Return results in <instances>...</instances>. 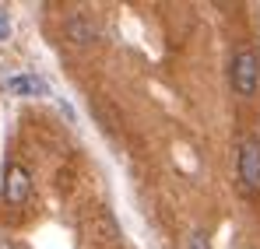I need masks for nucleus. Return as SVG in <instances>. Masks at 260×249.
I'll use <instances>...</instances> for the list:
<instances>
[{
	"instance_id": "5",
	"label": "nucleus",
	"mask_w": 260,
	"mask_h": 249,
	"mask_svg": "<svg viewBox=\"0 0 260 249\" xmlns=\"http://www.w3.org/2000/svg\"><path fill=\"white\" fill-rule=\"evenodd\" d=\"M67 35H71V42H78V46H88V42L95 39V28L88 25L85 18H71L67 21Z\"/></svg>"
},
{
	"instance_id": "3",
	"label": "nucleus",
	"mask_w": 260,
	"mask_h": 249,
	"mask_svg": "<svg viewBox=\"0 0 260 249\" xmlns=\"http://www.w3.org/2000/svg\"><path fill=\"white\" fill-rule=\"evenodd\" d=\"M28 197H32V175H28V168L18 165V162L7 165L4 168V200L11 207H21Z\"/></svg>"
},
{
	"instance_id": "1",
	"label": "nucleus",
	"mask_w": 260,
	"mask_h": 249,
	"mask_svg": "<svg viewBox=\"0 0 260 249\" xmlns=\"http://www.w3.org/2000/svg\"><path fill=\"white\" fill-rule=\"evenodd\" d=\"M229 81H232V91H236L239 98H253V95H257V88H260V56L250 46L236 49L232 67H229Z\"/></svg>"
},
{
	"instance_id": "2",
	"label": "nucleus",
	"mask_w": 260,
	"mask_h": 249,
	"mask_svg": "<svg viewBox=\"0 0 260 249\" xmlns=\"http://www.w3.org/2000/svg\"><path fill=\"white\" fill-rule=\"evenodd\" d=\"M239 183H243V193L250 197L260 193V137L253 133L239 140Z\"/></svg>"
},
{
	"instance_id": "4",
	"label": "nucleus",
	"mask_w": 260,
	"mask_h": 249,
	"mask_svg": "<svg viewBox=\"0 0 260 249\" xmlns=\"http://www.w3.org/2000/svg\"><path fill=\"white\" fill-rule=\"evenodd\" d=\"M7 91L11 95H49V84L36 74H18V78L7 81Z\"/></svg>"
},
{
	"instance_id": "7",
	"label": "nucleus",
	"mask_w": 260,
	"mask_h": 249,
	"mask_svg": "<svg viewBox=\"0 0 260 249\" xmlns=\"http://www.w3.org/2000/svg\"><path fill=\"white\" fill-rule=\"evenodd\" d=\"M7 35H11V21H7V14L0 11V42L7 39Z\"/></svg>"
},
{
	"instance_id": "6",
	"label": "nucleus",
	"mask_w": 260,
	"mask_h": 249,
	"mask_svg": "<svg viewBox=\"0 0 260 249\" xmlns=\"http://www.w3.org/2000/svg\"><path fill=\"white\" fill-rule=\"evenodd\" d=\"M186 249H211V246H208V235H204V232H190Z\"/></svg>"
},
{
	"instance_id": "8",
	"label": "nucleus",
	"mask_w": 260,
	"mask_h": 249,
	"mask_svg": "<svg viewBox=\"0 0 260 249\" xmlns=\"http://www.w3.org/2000/svg\"><path fill=\"white\" fill-rule=\"evenodd\" d=\"M0 249H14V246H11V242H7V239H0Z\"/></svg>"
}]
</instances>
